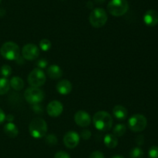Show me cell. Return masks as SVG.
Masks as SVG:
<instances>
[{
	"mask_svg": "<svg viewBox=\"0 0 158 158\" xmlns=\"http://www.w3.org/2000/svg\"><path fill=\"white\" fill-rule=\"evenodd\" d=\"M52 46V43L47 39H43L40 42V48L43 51H48L50 50Z\"/></svg>",
	"mask_w": 158,
	"mask_h": 158,
	"instance_id": "cb8c5ba5",
	"label": "cell"
},
{
	"mask_svg": "<svg viewBox=\"0 0 158 158\" xmlns=\"http://www.w3.org/2000/svg\"><path fill=\"white\" fill-rule=\"evenodd\" d=\"M46 74L40 68L33 69L28 76V82L31 85V87L40 88L46 83Z\"/></svg>",
	"mask_w": 158,
	"mask_h": 158,
	"instance_id": "ba28073f",
	"label": "cell"
},
{
	"mask_svg": "<svg viewBox=\"0 0 158 158\" xmlns=\"http://www.w3.org/2000/svg\"><path fill=\"white\" fill-rule=\"evenodd\" d=\"M46 73L48 77L51 79H59L63 76V71L60 66L56 64H52L48 67Z\"/></svg>",
	"mask_w": 158,
	"mask_h": 158,
	"instance_id": "9a60e30c",
	"label": "cell"
},
{
	"mask_svg": "<svg viewBox=\"0 0 158 158\" xmlns=\"http://www.w3.org/2000/svg\"><path fill=\"white\" fill-rule=\"evenodd\" d=\"M6 119L9 122H12V121L14 120V117L12 115H9V116H6Z\"/></svg>",
	"mask_w": 158,
	"mask_h": 158,
	"instance_id": "d6a6232c",
	"label": "cell"
},
{
	"mask_svg": "<svg viewBox=\"0 0 158 158\" xmlns=\"http://www.w3.org/2000/svg\"><path fill=\"white\" fill-rule=\"evenodd\" d=\"M73 89V85L69 81L63 79L59 81L56 85V90L60 94H68L71 92Z\"/></svg>",
	"mask_w": 158,
	"mask_h": 158,
	"instance_id": "5bb4252c",
	"label": "cell"
},
{
	"mask_svg": "<svg viewBox=\"0 0 158 158\" xmlns=\"http://www.w3.org/2000/svg\"><path fill=\"white\" fill-rule=\"evenodd\" d=\"M46 111L48 115L51 117H58L63 111V104L57 100L52 101L48 104Z\"/></svg>",
	"mask_w": 158,
	"mask_h": 158,
	"instance_id": "7c38bea8",
	"label": "cell"
},
{
	"mask_svg": "<svg viewBox=\"0 0 158 158\" xmlns=\"http://www.w3.org/2000/svg\"><path fill=\"white\" fill-rule=\"evenodd\" d=\"M144 153L140 147H134L130 152V158H143Z\"/></svg>",
	"mask_w": 158,
	"mask_h": 158,
	"instance_id": "7402d4cb",
	"label": "cell"
},
{
	"mask_svg": "<svg viewBox=\"0 0 158 158\" xmlns=\"http://www.w3.org/2000/svg\"><path fill=\"white\" fill-rule=\"evenodd\" d=\"M127 131L126 125L123 124H117L114 126V129H113V133H114V136H122L125 134Z\"/></svg>",
	"mask_w": 158,
	"mask_h": 158,
	"instance_id": "44dd1931",
	"label": "cell"
},
{
	"mask_svg": "<svg viewBox=\"0 0 158 158\" xmlns=\"http://www.w3.org/2000/svg\"><path fill=\"white\" fill-rule=\"evenodd\" d=\"M0 73H1V74L4 77H9L12 74V68H11L9 65H3L1 68V69H0Z\"/></svg>",
	"mask_w": 158,
	"mask_h": 158,
	"instance_id": "d4e9b609",
	"label": "cell"
},
{
	"mask_svg": "<svg viewBox=\"0 0 158 158\" xmlns=\"http://www.w3.org/2000/svg\"><path fill=\"white\" fill-rule=\"evenodd\" d=\"M1 2H2V0H0V3H1Z\"/></svg>",
	"mask_w": 158,
	"mask_h": 158,
	"instance_id": "d590c367",
	"label": "cell"
},
{
	"mask_svg": "<svg viewBox=\"0 0 158 158\" xmlns=\"http://www.w3.org/2000/svg\"><path fill=\"white\" fill-rule=\"evenodd\" d=\"M29 132L31 136L35 139L45 136L47 133V124L46 121L40 117L33 119L29 123Z\"/></svg>",
	"mask_w": 158,
	"mask_h": 158,
	"instance_id": "7a4b0ae2",
	"label": "cell"
},
{
	"mask_svg": "<svg viewBox=\"0 0 158 158\" xmlns=\"http://www.w3.org/2000/svg\"><path fill=\"white\" fill-rule=\"evenodd\" d=\"M6 114L3 112V110L0 108V124L2 123L5 120H6Z\"/></svg>",
	"mask_w": 158,
	"mask_h": 158,
	"instance_id": "4dcf8cb0",
	"label": "cell"
},
{
	"mask_svg": "<svg viewBox=\"0 0 158 158\" xmlns=\"http://www.w3.org/2000/svg\"><path fill=\"white\" fill-rule=\"evenodd\" d=\"M54 158H71L69 153L65 151H59L54 156Z\"/></svg>",
	"mask_w": 158,
	"mask_h": 158,
	"instance_id": "83f0119b",
	"label": "cell"
},
{
	"mask_svg": "<svg viewBox=\"0 0 158 158\" xmlns=\"http://www.w3.org/2000/svg\"><path fill=\"white\" fill-rule=\"evenodd\" d=\"M4 132L9 137L15 138L18 136L19 130L16 125L12 122H7L4 126Z\"/></svg>",
	"mask_w": 158,
	"mask_h": 158,
	"instance_id": "e0dca14e",
	"label": "cell"
},
{
	"mask_svg": "<svg viewBox=\"0 0 158 158\" xmlns=\"http://www.w3.org/2000/svg\"><path fill=\"white\" fill-rule=\"evenodd\" d=\"M93 122L96 129L100 131L106 132L110 129L113 126V118L105 111H99L94 114Z\"/></svg>",
	"mask_w": 158,
	"mask_h": 158,
	"instance_id": "6da1fadb",
	"label": "cell"
},
{
	"mask_svg": "<svg viewBox=\"0 0 158 158\" xmlns=\"http://www.w3.org/2000/svg\"><path fill=\"white\" fill-rule=\"evenodd\" d=\"M40 49L32 43H28L23 46L22 50V56L27 60H34L40 56Z\"/></svg>",
	"mask_w": 158,
	"mask_h": 158,
	"instance_id": "9c48e42d",
	"label": "cell"
},
{
	"mask_svg": "<svg viewBox=\"0 0 158 158\" xmlns=\"http://www.w3.org/2000/svg\"><path fill=\"white\" fill-rule=\"evenodd\" d=\"M74 120L77 125L81 127H87L91 123L90 116L83 110H80L76 112L74 116Z\"/></svg>",
	"mask_w": 158,
	"mask_h": 158,
	"instance_id": "8fae6325",
	"label": "cell"
},
{
	"mask_svg": "<svg viewBox=\"0 0 158 158\" xmlns=\"http://www.w3.org/2000/svg\"><path fill=\"white\" fill-rule=\"evenodd\" d=\"M113 114H114V117L117 118L119 120H123V119H127V117L128 112L127 109L124 106L120 105H117L114 107Z\"/></svg>",
	"mask_w": 158,
	"mask_h": 158,
	"instance_id": "2e32d148",
	"label": "cell"
},
{
	"mask_svg": "<svg viewBox=\"0 0 158 158\" xmlns=\"http://www.w3.org/2000/svg\"><path fill=\"white\" fill-rule=\"evenodd\" d=\"M111 158H125L124 156H121V155H115V156H113Z\"/></svg>",
	"mask_w": 158,
	"mask_h": 158,
	"instance_id": "836d02e7",
	"label": "cell"
},
{
	"mask_svg": "<svg viewBox=\"0 0 158 158\" xmlns=\"http://www.w3.org/2000/svg\"><path fill=\"white\" fill-rule=\"evenodd\" d=\"M89 158H104V155L101 151L96 150V151H94L89 155Z\"/></svg>",
	"mask_w": 158,
	"mask_h": 158,
	"instance_id": "f1b7e54d",
	"label": "cell"
},
{
	"mask_svg": "<svg viewBox=\"0 0 158 158\" xmlns=\"http://www.w3.org/2000/svg\"><path fill=\"white\" fill-rule=\"evenodd\" d=\"M91 132L88 129H83L81 133V136L83 139H89L91 137Z\"/></svg>",
	"mask_w": 158,
	"mask_h": 158,
	"instance_id": "f546056e",
	"label": "cell"
},
{
	"mask_svg": "<svg viewBox=\"0 0 158 158\" xmlns=\"http://www.w3.org/2000/svg\"><path fill=\"white\" fill-rule=\"evenodd\" d=\"M129 9L127 0H110L107 5V10L112 15L116 17L123 15Z\"/></svg>",
	"mask_w": 158,
	"mask_h": 158,
	"instance_id": "3957f363",
	"label": "cell"
},
{
	"mask_svg": "<svg viewBox=\"0 0 158 158\" xmlns=\"http://www.w3.org/2000/svg\"><path fill=\"white\" fill-rule=\"evenodd\" d=\"M143 140H144V139H143V137L142 136H139L138 137H137V139H136V141H137V143H138V145H142V144L143 143Z\"/></svg>",
	"mask_w": 158,
	"mask_h": 158,
	"instance_id": "1f68e13d",
	"label": "cell"
},
{
	"mask_svg": "<svg viewBox=\"0 0 158 158\" xmlns=\"http://www.w3.org/2000/svg\"><path fill=\"white\" fill-rule=\"evenodd\" d=\"M45 141L46 143L49 146H55L58 143V139H57L56 136L54 134H48L46 136L45 138Z\"/></svg>",
	"mask_w": 158,
	"mask_h": 158,
	"instance_id": "603a6c76",
	"label": "cell"
},
{
	"mask_svg": "<svg viewBox=\"0 0 158 158\" xmlns=\"http://www.w3.org/2000/svg\"><path fill=\"white\" fill-rule=\"evenodd\" d=\"M103 142H104L106 147H107L108 148L114 149L118 144V139H117V136H114V134H106L104 136Z\"/></svg>",
	"mask_w": 158,
	"mask_h": 158,
	"instance_id": "ac0fdd59",
	"label": "cell"
},
{
	"mask_svg": "<svg viewBox=\"0 0 158 158\" xmlns=\"http://www.w3.org/2000/svg\"><path fill=\"white\" fill-rule=\"evenodd\" d=\"M143 22L148 26H155L158 24V12L154 9L147 11L143 15Z\"/></svg>",
	"mask_w": 158,
	"mask_h": 158,
	"instance_id": "4fadbf2b",
	"label": "cell"
},
{
	"mask_svg": "<svg viewBox=\"0 0 158 158\" xmlns=\"http://www.w3.org/2000/svg\"><path fill=\"white\" fill-rule=\"evenodd\" d=\"M36 65L38 67V68H46V66L48 65V61L44 58L40 59V60H37L36 62Z\"/></svg>",
	"mask_w": 158,
	"mask_h": 158,
	"instance_id": "4316f807",
	"label": "cell"
},
{
	"mask_svg": "<svg viewBox=\"0 0 158 158\" xmlns=\"http://www.w3.org/2000/svg\"><path fill=\"white\" fill-rule=\"evenodd\" d=\"M148 157L149 158H158V147L153 146L150 148L148 151Z\"/></svg>",
	"mask_w": 158,
	"mask_h": 158,
	"instance_id": "484cf974",
	"label": "cell"
},
{
	"mask_svg": "<svg viewBox=\"0 0 158 158\" xmlns=\"http://www.w3.org/2000/svg\"><path fill=\"white\" fill-rule=\"evenodd\" d=\"M0 53L6 60H16L20 56L19 46L12 41L6 42L2 46Z\"/></svg>",
	"mask_w": 158,
	"mask_h": 158,
	"instance_id": "277c9868",
	"label": "cell"
},
{
	"mask_svg": "<svg viewBox=\"0 0 158 158\" xmlns=\"http://www.w3.org/2000/svg\"><path fill=\"white\" fill-rule=\"evenodd\" d=\"M148 125V120L143 115H133L128 120V127L130 129L135 133L141 132L146 129Z\"/></svg>",
	"mask_w": 158,
	"mask_h": 158,
	"instance_id": "8992f818",
	"label": "cell"
},
{
	"mask_svg": "<svg viewBox=\"0 0 158 158\" xmlns=\"http://www.w3.org/2000/svg\"><path fill=\"white\" fill-rule=\"evenodd\" d=\"M94 1H95L97 3H103L104 2L105 0H94Z\"/></svg>",
	"mask_w": 158,
	"mask_h": 158,
	"instance_id": "e575fe53",
	"label": "cell"
},
{
	"mask_svg": "<svg viewBox=\"0 0 158 158\" xmlns=\"http://www.w3.org/2000/svg\"><path fill=\"white\" fill-rule=\"evenodd\" d=\"M24 98L28 103L35 105L41 102L44 99L45 94L40 88L30 87L25 91Z\"/></svg>",
	"mask_w": 158,
	"mask_h": 158,
	"instance_id": "52a82bcc",
	"label": "cell"
},
{
	"mask_svg": "<svg viewBox=\"0 0 158 158\" xmlns=\"http://www.w3.org/2000/svg\"><path fill=\"white\" fill-rule=\"evenodd\" d=\"M107 14L102 8L94 9L89 14V23L95 28H100L104 26L107 22Z\"/></svg>",
	"mask_w": 158,
	"mask_h": 158,
	"instance_id": "5b68a950",
	"label": "cell"
},
{
	"mask_svg": "<svg viewBox=\"0 0 158 158\" xmlns=\"http://www.w3.org/2000/svg\"><path fill=\"white\" fill-rule=\"evenodd\" d=\"M9 83H10V86L15 91H21L24 87L23 80L20 77H17V76L12 77Z\"/></svg>",
	"mask_w": 158,
	"mask_h": 158,
	"instance_id": "d6986e66",
	"label": "cell"
},
{
	"mask_svg": "<svg viewBox=\"0 0 158 158\" xmlns=\"http://www.w3.org/2000/svg\"><path fill=\"white\" fill-rule=\"evenodd\" d=\"M9 88H10L9 81H8L6 77L0 78V95L6 94L9 91Z\"/></svg>",
	"mask_w": 158,
	"mask_h": 158,
	"instance_id": "ffe728a7",
	"label": "cell"
},
{
	"mask_svg": "<svg viewBox=\"0 0 158 158\" xmlns=\"http://www.w3.org/2000/svg\"><path fill=\"white\" fill-rule=\"evenodd\" d=\"M64 145L69 149H73L78 146L80 143V136L74 131H69L63 137Z\"/></svg>",
	"mask_w": 158,
	"mask_h": 158,
	"instance_id": "30bf717a",
	"label": "cell"
}]
</instances>
